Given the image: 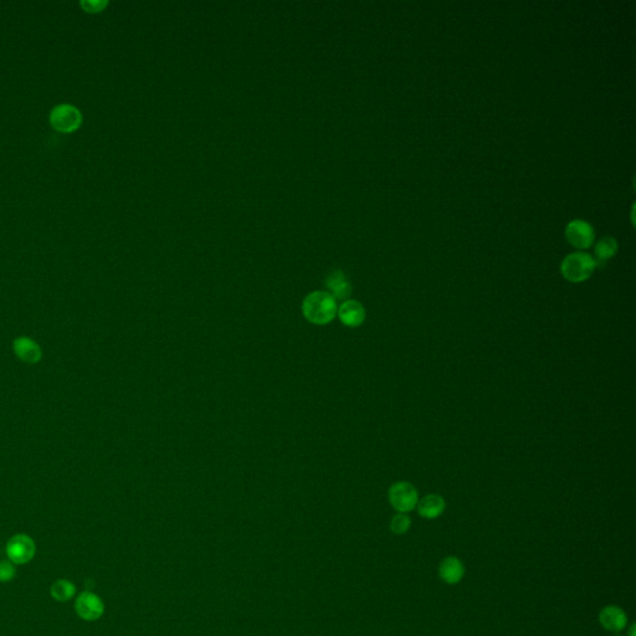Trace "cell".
Masks as SVG:
<instances>
[{"label":"cell","instance_id":"1","mask_svg":"<svg viewBox=\"0 0 636 636\" xmlns=\"http://www.w3.org/2000/svg\"><path fill=\"white\" fill-rule=\"evenodd\" d=\"M338 305L327 291H314L305 297L302 314L307 321L323 326L328 325L337 316Z\"/></svg>","mask_w":636,"mask_h":636},{"label":"cell","instance_id":"2","mask_svg":"<svg viewBox=\"0 0 636 636\" xmlns=\"http://www.w3.org/2000/svg\"><path fill=\"white\" fill-rule=\"evenodd\" d=\"M597 262L592 255L584 251L569 253L561 264V273L572 284H581L592 278Z\"/></svg>","mask_w":636,"mask_h":636},{"label":"cell","instance_id":"3","mask_svg":"<svg viewBox=\"0 0 636 636\" xmlns=\"http://www.w3.org/2000/svg\"><path fill=\"white\" fill-rule=\"evenodd\" d=\"M390 505L399 513H408L418 506L419 494L414 485L410 482L399 481L393 483L388 491Z\"/></svg>","mask_w":636,"mask_h":636},{"label":"cell","instance_id":"4","mask_svg":"<svg viewBox=\"0 0 636 636\" xmlns=\"http://www.w3.org/2000/svg\"><path fill=\"white\" fill-rule=\"evenodd\" d=\"M50 124L59 132L70 133L80 127L82 115L80 110L70 104H60L50 112Z\"/></svg>","mask_w":636,"mask_h":636},{"label":"cell","instance_id":"5","mask_svg":"<svg viewBox=\"0 0 636 636\" xmlns=\"http://www.w3.org/2000/svg\"><path fill=\"white\" fill-rule=\"evenodd\" d=\"M6 556L15 566L30 562L37 553V546L28 534H15L6 543Z\"/></svg>","mask_w":636,"mask_h":636},{"label":"cell","instance_id":"6","mask_svg":"<svg viewBox=\"0 0 636 636\" xmlns=\"http://www.w3.org/2000/svg\"><path fill=\"white\" fill-rule=\"evenodd\" d=\"M566 239L575 249L586 250L594 244L595 231L589 222L583 219H575L566 228Z\"/></svg>","mask_w":636,"mask_h":636},{"label":"cell","instance_id":"7","mask_svg":"<svg viewBox=\"0 0 636 636\" xmlns=\"http://www.w3.org/2000/svg\"><path fill=\"white\" fill-rule=\"evenodd\" d=\"M75 610L79 618L86 621H95L101 618L105 612V604L99 595L93 592H82L76 598Z\"/></svg>","mask_w":636,"mask_h":636},{"label":"cell","instance_id":"8","mask_svg":"<svg viewBox=\"0 0 636 636\" xmlns=\"http://www.w3.org/2000/svg\"><path fill=\"white\" fill-rule=\"evenodd\" d=\"M337 316L346 327L357 328L365 323V309L362 303L356 300H346L340 303L337 309Z\"/></svg>","mask_w":636,"mask_h":636},{"label":"cell","instance_id":"9","mask_svg":"<svg viewBox=\"0 0 636 636\" xmlns=\"http://www.w3.org/2000/svg\"><path fill=\"white\" fill-rule=\"evenodd\" d=\"M599 623L606 630L620 633L628 626V615L619 606H604L599 613Z\"/></svg>","mask_w":636,"mask_h":636},{"label":"cell","instance_id":"10","mask_svg":"<svg viewBox=\"0 0 636 636\" xmlns=\"http://www.w3.org/2000/svg\"><path fill=\"white\" fill-rule=\"evenodd\" d=\"M327 292L336 301H346L352 293V286L346 275L340 270L331 272L326 280Z\"/></svg>","mask_w":636,"mask_h":636},{"label":"cell","instance_id":"11","mask_svg":"<svg viewBox=\"0 0 636 636\" xmlns=\"http://www.w3.org/2000/svg\"><path fill=\"white\" fill-rule=\"evenodd\" d=\"M465 575L463 563L457 557L450 556L444 558L439 566V577L446 584H457L463 581Z\"/></svg>","mask_w":636,"mask_h":636},{"label":"cell","instance_id":"12","mask_svg":"<svg viewBox=\"0 0 636 636\" xmlns=\"http://www.w3.org/2000/svg\"><path fill=\"white\" fill-rule=\"evenodd\" d=\"M416 507H418V513L423 519H435L444 513L446 503L440 494H432L419 500Z\"/></svg>","mask_w":636,"mask_h":636},{"label":"cell","instance_id":"13","mask_svg":"<svg viewBox=\"0 0 636 636\" xmlns=\"http://www.w3.org/2000/svg\"><path fill=\"white\" fill-rule=\"evenodd\" d=\"M14 351L19 358L26 363H37L41 358V349L30 338L21 337L14 342Z\"/></svg>","mask_w":636,"mask_h":636},{"label":"cell","instance_id":"14","mask_svg":"<svg viewBox=\"0 0 636 636\" xmlns=\"http://www.w3.org/2000/svg\"><path fill=\"white\" fill-rule=\"evenodd\" d=\"M594 253H595L594 260L597 262V266L603 265L618 253V241L613 236H604L595 244Z\"/></svg>","mask_w":636,"mask_h":636},{"label":"cell","instance_id":"15","mask_svg":"<svg viewBox=\"0 0 636 636\" xmlns=\"http://www.w3.org/2000/svg\"><path fill=\"white\" fill-rule=\"evenodd\" d=\"M50 593L56 601L65 603L74 598L76 594V587L73 581H68V579H59L51 586Z\"/></svg>","mask_w":636,"mask_h":636},{"label":"cell","instance_id":"16","mask_svg":"<svg viewBox=\"0 0 636 636\" xmlns=\"http://www.w3.org/2000/svg\"><path fill=\"white\" fill-rule=\"evenodd\" d=\"M412 519L407 513H396V516L390 521V530L394 534H404L410 530Z\"/></svg>","mask_w":636,"mask_h":636},{"label":"cell","instance_id":"17","mask_svg":"<svg viewBox=\"0 0 636 636\" xmlns=\"http://www.w3.org/2000/svg\"><path fill=\"white\" fill-rule=\"evenodd\" d=\"M17 575L15 564L10 561H1L0 562V583H8L12 581Z\"/></svg>","mask_w":636,"mask_h":636},{"label":"cell","instance_id":"18","mask_svg":"<svg viewBox=\"0 0 636 636\" xmlns=\"http://www.w3.org/2000/svg\"><path fill=\"white\" fill-rule=\"evenodd\" d=\"M84 10L87 12H99L105 9L108 1L106 0H82L80 3Z\"/></svg>","mask_w":636,"mask_h":636},{"label":"cell","instance_id":"19","mask_svg":"<svg viewBox=\"0 0 636 636\" xmlns=\"http://www.w3.org/2000/svg\"><path fill=\"white\" fill-rule=\"evenodd\" d=\"M626 634H628V636H636L635 635V624L630 625V629H629V630H626Z\"/></svg>","mask_w":636,"mask_h":636}]
</instances>
